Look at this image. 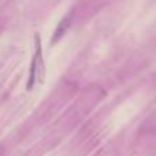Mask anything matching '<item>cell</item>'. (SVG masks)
I'll return each mask as SVG.
<instances>
[{"instance_id": "cell-1", "label": "cell", "mask_w": 156, "mask_h": 156, "mask_svg": "<svg viewBox=\"0 0 156 156\" xmlns=\"http://www.w3.org/2000/svg\"><path fill=\"white\" fill-rule=\"evenodd\" d=\"M44 76V60H43V47H41V37L38 33L34 34V55H33L32 63H30V70H29V78L26 82V89L32 90L34 86L37 78L40 82L43 81Z\"/></svg>"}, {"instance_id": "cell-2", "label": "cell", "mask_w": 156, "mask_h": 156, "mask_svg": "<svg viewBox=\"0 0 156 156\" xmlns=\"http://www.w3.org/2000/svg\"><path fill=\"white\" fill-rule=\"evenodd\" d=\"M73 16H74V10H70V11H69V12L66 14V15L59 21V23H58L56 29H55V32H54V36H52V41H51L52 44H56L58 41H59L60 38L63 37V36H65L66 30H67L69 27H70V25H71Z\"/></svg>"}]
</instances>
